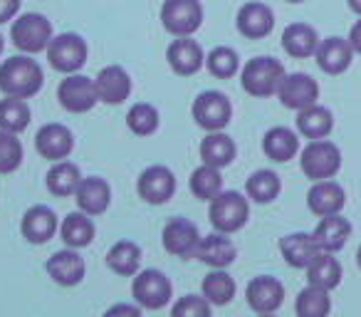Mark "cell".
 Masks as SVG:
<instances>
[{
  "label": "cell",
  "instance_id": "6da1fadb",
  "mask_svg": "<svg viewBox=\"0 0 361 317\" xmlns=\"http://www.w3.org/2000/svg\"><path fill=\"white\" fill-rule=\"evenodd\" d=\"M42 82H45L42 67L25 52L8 57L0 65V92L8 97H20V100L35 97L42 90Z\"/></svg>",
  "mask_w": 361,
  "mask_h": 317
},
{
  "label": "cell",
  "instance_id": "7a4b0ae2",
  "mask_svg": "<svg viewBox=\"0 0 361 317\" xmlns=\"http://www.w3.org/2000/svg\"><path fill=\"white\" fill-rule=\"evenodd\" d=\"M285 75H287L285 65H282L280 60L262 55V57L250 60L245 67H243L240 85L250 97H260V100H265V97L277 95L280 82L285 80Z\"/></svg>",
  "mask_w": 361,
  "mask_h": 317
},
{
  "label": "cell",
  "instance_id": "3957f363",
  "mask_svg": "<svg viewBox=\"0 0 361 317\" xmlns=\"http://www.w3.org/2000/svg\"><path fill=\"white\" fill-rule=\"evenodd\" d=\"M300 169L312 181L334 179L341 169V151L334 141L312 139L300 154Z\"/></svg>",
  "mask_w": 361,
  "mask_h": 317
},
{
  "label": "cell",
  "instance_id": "277c9868",
  "mask_svg": "<svg viewBox=\"0 0 361 317\" xmlns=\"http://www.w3.org/2000/svg\"><path fill=\"white\" fill-rule=\"evenodd\" d=\"M247 218H250V203L238 191H221L211 201V208H208L211 226L221 233H228V236L240 231L247 223Z\"/></svg>",
  "mask_w": 361,
  "mask_h": 317
},
{
  "label": "cell",
  "instance_id": "5b68a950",
  "mask_svg": "<svg viewBox=\"0 0 361 317\" xmlns=\"http://www.w3.org/2000/svg\"><path fill=\"white\" fill-rule=\"evenodd\" d=\"M11 40L25 55H37L47 50L52 40V23L40 13H23L11 28Z\"/></svg>",
  "mask_w": 361,
  "mask_h": 317
},
{
  "label": "cell",
  "instance_id": "8992f818",
  "mask_svg": "<svg viewBox=\"0 0 361 317\" xmlns=\"http://www.w3.org/2000/svg\"><path fill=\"white\" fill-rule=\"evenodd\" d=\"M87 55H90V47H87L85 37L77 32H62V35L52 37L47 45V60H50L52 70L65 72V75L82 70Z\"/></svg>",
  "mask_w": 361,
  "mask_h": 317
},
{
  "label": "cell",
  "instance_id": "52a82bcc",
  "mask_svg": "<svg viewBox=\"0 0 361 317\" xmlns=\"http://www.w3.org/2000/svg\"><path fill=\"white\" fill-rule=\"evenodd\" d=\"M191 114L196 124L206 131H221L231 124L233 119V104L223 92L206 90L193 100Z\"/></svg>",
  "mask_w": 361,
  "mask_h": 317
},
{
  "label": "cell",
  "instance_id": "ba28073f",
  "mask_svg": "<svg viewBox=\"0 0 361 317\" xmlns=\"http://www.w3.org/2000/svg\"><path fill=\"white\" fill-rule=\"evenodd\" d=\"M161 23L173 37L193 35L203 23V6L198 0H164Z\"/></svg>",
  "mask_w": 361,
  "mask_h": 317
},
{
  "label": "cell",
  "instance_id": "9c48e42d",
  "mask_svg": "<svg viewBox=\"0 0 361 317\" xmlns=\"http://www.w3.org/2000/svg\"><path fill=\"white\" fill-rule=\"evenodd\" d=\"M131 295L144 310H161V307L169 305L173 287H171V280L164 273L149 268V270L136 273L134 282H131Z\"/></svg>",
  "mask_w": 361,
  "mask_h": 317
},
{
  "label": "cell",
  "instance_id": "30bf717a",
  "mask_svg": "<svg viewBox=\"0 0 361 317\" xmlns=\"http://www.w3.org/2000/svg\"><path fill=\"white\" fill-rule=\"evenodd\" d=\"M201 238L203 236L198 233V226L188 218H171L164 226V233H161V243H164L166 253L180 258V261L196 258Z\"/></svg>",
  "mask_w": 361,
  "mask_h": 317
},
{
  "label": "cell",
  "instance_id": "8fae6325",
  "mask_svg": "<svg viewBox=\"0 0 361 317\" xmlns=\"http://www.w3.org/2000/svg\"><path fill=\"white\" fill-rule=\"evenodd\" d=\"M57 100L72 114H85L99 102V97H97V85L92 77L72 72L57 87Z\"/></svg>",
  "mask_w": 361,
  "mask_h": 317
},
{
  "label": "cell",
  "instance_id": "7c38bea8",
  "mask_svg": "<svg viewBox=\"0 0 361 317\" xmlns=\"http://www.w3.org/2000/svg\"><path fill=\"white\" fill-rule=\"evenodd\" d=\"M136 191H139V198L151 206H161L169 198H173L176 193V177L169 167L164 164H154V167L144 169L136 181Z\"/></svg>",
  "mask_w": 361,
  "mask_h": 317
},
{
  "label": "cell",
  "instance_id": "4fadbf2b",
  "mask_svg": "<svg viewBox=\"0 0 361 317\" xmlns=\"http://www.w3.org/2000/svg\"><path fill=\"white\" fill-rule=\"evenodd\" d=\"M35 149L42 159H50V162H62L75 151V134H72L70 126L65 124H45L37 129L35 136Z\"/></svg>",
  "mask_w": 361,
  "mask_h": 317
},
{
  "label": "cell",
  "instance_id": "5bb4252c",
  "mask_svg": "<svg viewBox=\"0 0 361 317\" xmlns=\"http://www.w3.org/2000/svg\"><path fill=\"white\" fill-rule=\"evenodd\" d=\"M282 107L287 109H305V107L317 104L319 100V85L312 80L305 72H295V75H285V80L280 82V90H277Z\"/></svg>",
  "mask_w": 361,
  "mask_h": 317
},
{
  "label": "cell",
  "instance_id": "9a60e30c",
  "mask_svg": "<svg viewBox=\"0 0 361 317\" xmlns=\"http://www.w3.org/2000/svg\"><path fill=\"white\" fill-rule=\"evenodd\" d=\"M238 32L247 40H262L272 32L275 28V13L265 3H257V0H247L245 6L238 11L235 18Z\"/></svg>",
  "mask_w": 361,
  "mask_h": 317
},
{
  "label": "cell",
  "instance_id": "2e32d148",
  "mask_svg": "<svg viewBox=\"0 0 361 317\" xmlns=\"http://www.w3.org/2000/svg\"><path fill=\"white\" fill-rule=\"evenodd\" d=\"M45 270L57 285L72 287L85 280L87 265H85V258L77 253V248H65V251H57L47 258Z\"/></svg>",
  "mask_w": 361,
  "mask_h": 317
},
{
  "label": "cell",
  "instance_id": "e0dca14e",
  "mask_svg": "<svg viewBox=\"0 0 361 317\" xmlns=\"http://www.w3.org/2000/svg\"><path fill=\"white\" fill-rule=\"evenodd\" d=\"M247 305L260 315H270V312L280 310L282 300H285V285L272 275H257L247 282L245 287Z\"/></svg>",
  "mask_w": 361,
  "mask_h": 317
},
{
  "label": "cell",
  "instance_id": "ac0fdd59",
  "mask_svg": "<svg viewBox=\"0 0 361 317\" xmlns=\"http://www.w3.org/2000/svg\"><path fill=\"white\" fill-rule=\"evenodd\" d=\"M166 60L169 67L180 77H191L206 65V55H203V47L196 40H191V35L176 37L173 42L166 50Z\"/></svg>",
  "mask_w": 361,
  "mask_h": 317
},
{
  "label": "cell",
  "instance_id": "d6986e66",
  "mask_svg": "<svg viewBox=\"0 0 361 317\" xmlns=\"http://www.w3.org/2000/svg\"><path fill=\"white\" fill-rule=\"evenodd\" d=\"M20 233L27 243H32V246H42V243H47L50 238H55L57 213L52 211L50 206H45V203L30 206L25 213H23Z\"/></svg>",
  "mask_w": 361,
  "mask_h": 317
},
{
  "label": "cell",
  "instance_id": "ffe728a7",
  "mask_svg": "<svg viewBox=\"0 0 361 317\" xmlns=\"http://www.w3.org/2000/svg\"><path fill=\"white\" fill-rule=\"evenodd\" d=\"M94 85H97V97L104 104H121L131 95V77L121 65H109L104 70H99Z\"/></svg>",
  "mask_w": 361,
  "mask_h": 317
},
{
  "label": "cell",
  "instance_id": "44dd1931",
  "mask_svg": "<svg viewBox=\"0 0 361 317\" xmlns=\"http://www.w3.org/2000/svg\"><path fill=\"white\" fill-rule=\"evenodd\" d=\"M351 57H354V47H351L349 37L346 40L344 37H326L314 52L317 65L326 75H341L344 70H349Z\"/></svg>",
  "mask_w": 361,
  "mask_h": 317
},
{
  "label": "cell",
  "instance_id": "7402d4cb",
  "mask_svg": "<svg viewBox=\"0 0 361 317\" xmlns=\"http://www.w3.org/2000/svg\"><path fill=\"white\" fill-rule=\"evenodd\" d=\"M346 203V193L344 189L339 186L331 179H324V181H314V186L307 193V206L314 216H331V213H341Z\"/></svg>",
  "mask_w": 361,
  "mask_h": 317
},
{
  "label": "cell",
  "instance_id": "603a6c76",
  "mask_svg": "<svg viewBox=\"0 0 361 317\" xmlns=\"http://www.w3.org/2000/svg\"><path fill=\"white\" fill-rule=\"evenodd\" d=\"M75 201L80 211L90 213V216H102L111 203V186L99 177L82 179L75 191Z\"/></svg>",
  "mask_w": 361,
  "mask_h": 317
},
{
  "label": "cell",
  "instance_id": "cb8c5ba5",
  "mask_svg": "<svg viewBox=\"0 0 361 317\" xmlns=\"http://www.w3.org/2000/svg\"><path fill=\"white\" fill-rule=\"evenodd\" d=\"M196 258L211 268H228L235 263L238 248H235V243L228 238V233L216 231V233H211V236L201 238V246H198Z\"/></svg>",
  "mask_w": 361,
  "mask_h": 317
},
{
  "label": "cell",
  "instance_id": "d4e9b609",
  "mask_svg": "<svg viewBox=\"0 0 361 317\" xmlns=\"http://www.w3.org/2000/svg\"><path fill=\"white\" fill-rule=\"evenodd\" d=\"M314 243L319 246V251L324 253H336L346 246L351 236V223L346 218H341L339 213H331V216H322V221L314 228Z\"/></svg>",
  "mask_w": 361,
  "mask_h": 317
},
{
  "label": "cell",
  "instance_id": "484cf974",
  "mask_svg": "<svg viewBox=\"0 0 361 317\" xmlns=\"http://www.w3.org/2000/svg\"><path fill=\"white\" fill-rule=\"evenodd\" d=\"M201 159L203 164H211V167L216 169H226L233 164V159H235L238 154V146L235 141H233V136H228L226 131H208L206 136H203L201 141Z\"/></svg>",
  "mask_w": 361,
  "mask_h": 317
},
{
  "label": "cell",
  "instance_id": "4316f807",
  "mask_svg": "<svg viewBox=\"0 0 361 317\" xmlns=\"http://www.w3.org/2000/svg\"><path fill=\"white\" fill-rule=\"evenodd\" d=\"M280 253L290 268H305L319 256V246L314 243V236L310 233H290L280 238Z\"/></svg>",
  "mask_w": 361,
  "mask_h": 317
},
{
  "label": "cell",
  "instance_id": "83f0119b",
  "mask_svg": "<svg viewBox=\"0 0 361 317\" xmlns=\"http://www.w3.org/2000/svg\"><path fill=\"white\" fill-rule=\"evenodd\" d=\"M319 35L312 25L307 23H292V25L285 28L282 32V47L290 57H297V60H305V57H312L319 47Z\"/></svg>",
  "mask_w": 361,
  "mask_h": 317
},
{
  "label": "cell",
  "instance_id": "f1b7e54d",
  "mask_svg": "<svg viewBox=\"0 0 361 317\" xmlns=\"http://www.w3.org/2000/svg\"><path fill=\"white\" fill-rule=\"evenodd\" d=\"M262 151L267 159L277 164H287L300 154V139L292 129L287 126H272L265 136H262Z\"/></svg>",
  "mask_w": 361,
  "mask_h": 317
},
{
  "label": "cell",
  "instance_id": "f546056e",
  "mask_svg": "<svg viewBox=\"0 0 361 317\" xmlns=\"http://www.w3.org/2000/svg\"><path fill=\"white\" fill-rule=\"evenodd\" d=\"M334 129V116L326 107L312 104L297 112V131L307 139H326Z\"/></svg>",
  "mask_w": 361,
  "mask_h": 317
},
{
  "label": "cell",
  "instance_id": "4dcf8cb0",
  "mask_svg": "<svg viewBox=\"0 0 361 317\" xmlns=\"http://www.w3.org/2000/svg\"><path fill=\"white\" fill-rule=\"evenodd\" d=\"M60 238L67 248H87L94 238V221L90 213L75 211L70 216H65V221L60 223Z\"/></svg>",
  "mask_w": 361,
  "mask_h": 317
},
{
  "label": "cell",
  "instance_id": "1f68e13d",
  "mask_svg": "<svg viewBox=\"0 0 361 317\" xmlns=\"http://www.w3.org/2000/svg\"><path fill=\"white\" fill-rule=\"evenodd\" d=\"M106 265H109L111 273L116 275H136L141 265V248L136 246L134 241H119L109 248L106 253Z\"/></svg>",
  "mask_w": 361,
  "mask_h": 317
},
{
  "label": "cell",
  "instance_id": "d6a6232c",
  "mask_svg": "<svg viewBox=\"0 0 361 317\" xmlns=\"http://www.w3.org/2000/svg\"><path fill=\"white\" fill-rule=\"evenodd\" d=\"M203 297H206L211 305L223 307L235 297V280H233L231 273H226V268H213L206 277H203Z\"/></svg>",
  "mask_w": 361,
  "mask_h": 317
},
{
  "label": "cell",
  "instance_id": "836d02e7",
  "mask_svg": "<svg viewBox=\"0 0 361 317\" xmlns=\"http://www.w3.org/2000/svg\"><path fill=\"white\" fill-rule=\"evenodd\" d=\"M47 191L52 196H60V198H67V196H75L77 186L82 181V174L80 169L75 167L72 162H55V167L47 172Z\"/></svg>",
  "mask_w": 361,
  "mask_h": 317
},
{
  "label": "cell",
  "instance_id": "e575fe53",
  "mask_svg": "<svg viewBox=\"0 0 361 317\" xmlns=\"http://www.w3.org/2000/svg\"><path fill=\"white\" fill-rule=\"evenodd\" d=\"M307 282L310 285H319L324 290H334L341 282V265L331 253L322 251L314 261L307 265Z\"/></svg>",
  "mask_w": 361,
  "mask_h": 317
},
{
  "label": "cell",
  "instance_id": "d590c367",
  "mask_svg": "<svg viewBox=\"0 0 361 317\" xmlns=\"http://www.w3.org/2000/svg\"><path fill=\"white\" fill-rule=\"evenodd\" d=\"M247 198H252L255 203H272L282 191V181L275 172L270 169H260V172L250 174V179L245 181Z\"/></svg>",
  "mask_w": 361,
  "mask_h": 317
},
{
  "label": "cell",
  "instance_id": "8d00e7d4",
  "mask_svg": "<svg viewBox=\"0 0 361 317\" xmlns=\"http://www.w3.org/2000/svg\"><path fill=\"white\" fill-rule=\"evenodd\" d=\"M188 189H191L193 196L201 198V201H213V198L223 191L221 169L211 167V164L198 167L196 172L191 174V179H188Z\"/></svg>",
  "mask_w": 361,
  "mask_h": 317
},
{
  "label": "cell",
  "instance_id": "74e56055",
  "mask_svg": "<svg viewBox=\"0 0 361 317\" xmlns=\"http://www.w3.org/2000/svg\"><path fill=\"white\" fill-rule=\"evenodd\" d=\"M30 126V107L20 97H8L0 100V129L20 134Z\"/></svg>",
  "mask_w": 361,
  "mask_h": 317
},
{
  "label": "cell",
  "instance_id": "f35d334b",
  "mask_svg": "<svg viewBox=\"0 0 361 317\" xmlns=\"http://www.w3.org/2000/svg\"><path fill=\"white\" fill-rule=\"evenodd\" d=\"M331 310V300H329V290L319 285H307L305 290L297 295L295 302V312L300 317H324Z\"/></svg>",
  "mask_w": 361,
  "mask_h": 317
},
{
  "label": "cell",
  "instance_id": "ab89813d",
  "mask_svg": "<svg viewBox=\"0 0 361 317\" xmlns=\"http://www.w3.org/2000/svg\"><path fill=\"white\" fill-rule=\"evenodd\" d=\"M206 67L218 80H231V77H235V72L240 70V57H238V52L233 50V47H226V45L213 47L206 57Z\"/></svg>",
  "mask_w": 361,
  "mask_h": 317
},
{
  "label": "cell",
  "instance_id": "60d3db41",
  "mask_svg": "<svg viewBox=\"0 0 361 317\" xmlns=\"http://www.w3.org/2000/svg\"><path fill=\"white\" fill-rule=\"evenodd\" d=\"M126 126H129V131L136 136H151L159 129V112H156L154 104L139 102V104L131 107L129 114H126Z\"/></svg>",
  "mask_w": 361,
  "mask_h": 317
},
{
  "label": "cell",
  "instance_id": "b9f144b4",
  "mask_svg": "<svg viewBox=\"0 0 361 317\" xmlns=\"http://www.w3.org/2000/svg\"><path fill=\"white\" fill-rule=\"evenodd\" d=\"M23 164V144L18 134L0 129V174L18 172Z\"/></svg>",
  "mask_w": 361,
  "mask_h": 317
},
{
  "label": "cell",
  "instance_id": "7bdbcfd3",
  "mask_svg": "<svg viewBox=\"0 0 361 317\" xmlns=\"http://www.w3.org/2000/svg\"><path fill=\"white\" fill-rule=\"evenodd\" d=\"M213 310V305L206 300V297H196V295H183L178 302H176L173 307H171V312H173V317H208Z\"/></svg>",
  "mask_w": 361,
  "mask_h": 317
},
{
  "label": "cell",
  "instance_id": "ee69618b",
  "mask_svg": "<svg viewBox=\"0 0 361 317\" xmlns=\"http://www.w3.org/2000/svg\"><path fill=\"white\" fill-rule=\"evenodd\" d=\"M20 3L23 0H0V25H3V23H11L13 18L18 16Z\"/></svg>",
  "mask_w": 361,
  "mask_h": 317
},
{
  "label": "cell",
  "instance_id": "f6af8a7d",
  "mask_svg": "<svg viewBox=\"0 0 361 317\" xmlns=\"http://www.w3.org/2000/svg\"><path fill=\"white\" fill-rule=\"evenodd\" d=\"M349 42H351V47H354V52H359V55H361V20H356L354 28H351Z\"/></svg>",
  "mask_w": 361,
  "mask_h": 317
},
{
  "label": "cell",
  "instance_id": "bcb514c9",
  "mask_svg": "<svg viewBox=\"0 0 361 317\" xmlns=\"http://www.w3.org/2000/svg\"><path fill=\"white\" fill-rule=\"evenodd\" d=\"M121 312L139 317L141 315V307H136V305H116V307H109V310H106V315H121Z\"/></svg>",
  "mask_w": 361,
  "mask_h": 317
},
{
  "label": "cell",
  "instance_id": "7dc6e473",
  "mask_svg": "<svg viewBox=\"0 0 361 317\" xmlns=\"http://www.w3.org/2000/svg\"><path fill=\"white\" fill-rule=\"evenodd\" d=\"M349 3V8L356 13V16H361V0H346Z\"/></svg>",
  "mask_w": 361,
  "mask_h": 317
},
{
  "label": "cell",
  "instance_id": "c3c4849f",
  "mask_svg": "<svg viewBox=\"0 0 361 317\" xmlns=\"http://www.w3.org/2000/svg\"><path fill=\"white\" fill-rule=\"evenodd\" d=\"M356 263H359V268H361V246H359V253H356Z\"/></svg>",
  "mask_w": 361,
  "mask_h": 317
},
{
  "label": "cell",
  "instance_id": "681fc988",
  "mask_svg": "<svg viewBox=\"0 0 361 317\" xmlns=\"http://www.w3.org/2000/svg\"><path fill=\"white\" fill-rule=\"evenodd\" d=\"M3 47H6V42H3V35H0V52H3Z\"/></svg>",
  "mask_w": 361,
  "mask_h": 317
},
{
  "label": "cell",
  "instance_id": "f907efd6",
  "mask_svg": "<svg viewBox=\"0 0 361 317\" xmlns=\"http://www.w3.org/2000/svg\"><path fill=\"white\" fill-rule=\"evenodd\" d=\"M287 3H305V0H287Z\"/></svg>",
  "mask_w": 361,
  "mask_h": 317
}]
</instances>
